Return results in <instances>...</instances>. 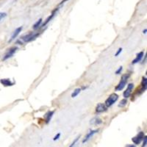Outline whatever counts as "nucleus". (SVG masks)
<instances>
[{
	"mask_svg": "<svg viewBox=\"0 0 147 147\" xmlns=\"http://www.w3.org/2000/svg\"><path fill=\"white\" fill-rule=\"evenodd\" d=\"M0 82H1V84H2L4 86H5V87L12 86V85H13L14 84V82H12L10 79H2V80H0Z\"/></svg>",
	"mask_w": 147,
	"mask_h": 147,
	"instance_id": "obj_9",
	"label": "nucleus"
},
{
	"mask_svg": "<svg viewBox=\"0 0 147 147\" xmlns=\"http://www.w3.org/2000/svg\"><path fill=\"white\" fill-rule=\"evenodd\" d=\"M118 99H119V96H118L116 94H115V93H114V94H110V95L109 96L108 98L106 99L105 106L107 107H110V106H112L113 105V104L118 100Z\"/></svg>",
	"mask_w": 147,
	"mask_h": 147,
	"instance_id": "obj_2",
	"label": "nucleus"
},
{
	"mask_svg": "<svg viewBox=\"0 0 147 147\" xmlns=\"http://www.w3.org/2000/svg\"><path fill=\"white\" fill-rule=\"evenodd\" d=\"M144 138V133L143 132H140L136 137H134L132 138V141L135 144L138 145V144H140V142L142 141V140Z\"/></svg>",
	"mask_w": 147,
	"mask_h": 147,
	"instance_id": "obj_3",
	"label": "nucleus"
},
{
	"mask_svg": "<svg viewBox=\"0 0 147 147\" xmlns=\"http://www.w3.org/2000/svg\"><path fill=\"white\" fill-rule=\"evenodd\" d=\"M38 35V33L37 34H33V33H30L28 35H25L22 38V40L24 42H30L31 40H32L33 39H35L37 36Z\"/></svg>",
	"mask_w": 147,
	"mask_h": 147,
	"instance_id": "obj_6",
	"label": "nucleus"
},
{
	"mask_svg": "<svg viewBox=\"0 0 147 147\" xmlns=\"http://www.w3.org/2000/svg\"><path fill=\"white\" fill-rule=\"evenodd\" d=\"M146 141H147L146 136H144V143H143L142 147H145L146 146Z\"/></svg>",
	"mask_w": 147,
	"mask_h": 147,
	"instance_id": "obj_21",
	"label": "nucleus"
},
{
	"mask_svg": "<svg viewBox=\"0 0 147 147\" xmlns=\"http://www.w3.org/2000/svg\"><path fill=\"white\" fill-rule=\"evenodd\" d=\"M6 16H7V14L5 13H2V12H0V22H2V19H4V18L6 17Z\"/></svg>",
	"mask_w": 147,
	"mask_h": 147,
	"instance_id": "obj_18",
	"label": "nucleus"
},
{
	"mask_svg": "<svg viewBox=\"0 0 147 147\" xmlns=\"http://www.w3.org/2000/svg\"><path fill=\"white\" fill-rule=\"evenodd\" d=\"M81 92V88H76L75 90H74L73 93L71 94V97L72 98H75L77 96H78L80 94V93Z\"/></svg>",
	"mask_w": 147,
	"mask_h": 147,
	"instance_id": "obj_14",
	"label": "nucleus"
},
{
	"mask_svg": "<svg viewBox=\"0 0 147 147\" xmlns=\"http://www.w3.org/2000/svg\"><path fill=\"white\" fill-rule=\"evenodd\" d=\"M127 99H125V98H124V99H122V100L120 102V103L119 104V107H124V106L127 105Z\"/></svg>",
	"mask_w": 147,
	"mask_h": 147,
	"instance_id": "obj_16",
	"label": "nucleus"
},
{
	"mask_svg": "<svg viewBox=\"0 0 147 147\" xmlns=\"http://www.w3.org/2000/svg\"><path fill=\"white\" fill-rule=\"evenodd\" d=\"M60 133H57V135L54 137L53 140H57L59 138H60Z\"/></svg>",
	"mask_w": 147,
	"mask_h": 147,
	"instance_id": "obj_20",
	"label": "nucleus"
},
{
	"mask_svg": "<svg viewBox=\"0 0 147 147\" xmlns=\"http://www.w3.org/2000/svg\"><path fill=\"white\" fill-rule=\"evenodd\" d=\"M42 23V18H40L38 21H37L36 23L35 24L33 25V29L34 30H37V29H38L39 27H40V24Z\"/></svg>",
	"mask_w": 147,
	"mask_h": 147,
	"instance_id": "obj_15",
	"label": "nucleus"
},
{
	"mask_svg": "<svg viewBox=\"0 0 147 147\" xmlns=\"http://www.w3.org/2000/svg\"><path fill=\"white\" fill-rule=\"evenodd\" d=\"M143 57H144V52H139V53L137 55V56H136V58H135V60H133V61L132 62V63L136 64V63H137L140 62V60H141V59L143 58Z\"/></svg>",
	"mask_w": 147,
	"mask_h": 147,
	"instance_id": "obj_11",
	"label": "nucleus"
},
{
	"mask_svg": "<svg viewBox=\"0 0 147 147\" xmlns=\"http://www.w3.org/2000/svg\"><path fill=\"white\" fill-rule=\"evenodd\" d=\"M146 85H147L146 77H144V78H143V80H142V86H143V88H144V90L146 89Z\"/></svg>",
	"mask_w": 147,
	"mask_h": 147,
	"instance_id": "obj_17",
	"label": "nucleus"
},
{
	"mask_svg": "<svg viewBox=\"0 0 147 147\" xmlns=\"http://www.w3.org/2000/svg\"><path fill=\"white\" fill-rule=\"evenodd\" d=\"M53 114H54V111H49V112H48L47 114H46L45 119H46V123H47V124H48L49 122L50 121Z\"/></svg>",
	"mask_w": 147,
	"mask_h": 147,
	"instance_id": "obj_13",
	"label": "nucleus"
},
{
	"mask_svg": "<svg viewBox=\"0 0 147 147\" xmlns=\"http://www.w3.org/2000/svg\"><path fill=\"white\" fill-rule=\"evenodd\" d=\"M121 52H122V49L121 48L119 49V50H118V52H116V53H115V57H117V56H119V54H120Z\"/></svg>",
	"mask_w": 147,
	"mask_h": 147,
	"instance_id": "obj_22",
	"label": "nucleus"
},
{
	"mask_svg": "<svg viewBox=\"0 0 147 147\" xmlns=\"http://www.w3.org/2000/svg\"><path fill=\"white\" fill-rule=\"evenodd\" d=\"M90 123L91 124H94V125H99V124H102V121L99 117H95L92 119V120H90Z\"/></svg>",
	"mask_w": 147,
	"mask_h": 147,
	"instance_id": "obj_12",
	"label": "nucleus"
},
{
	"mask_svg": "<svg viewBox=\"0 0 147 147\" xmlns=\"http://www.w3.org/2000/svg\"><path fill=\"white\" fill-rule=\"evenodd\" d=\"M129 77V74H124L121 77V80L119 82V83L118 84V85L115 87V90H123L124 87H125L126 84H127V80H128Z\"/></svg>",
	"mask_w": 147,
	"mask_h": 147,
	"instance_id": "obj_1",
	"label": "nucleus"
},
{
	"mask_svg": "<svg viewBox=\"0 0 147 147\" xmlns=\"http://www.w3.org/2000/svg\"><path fill=\"white\" fill-rule=\"evenodd\" d=\"M22 27H18V28L16 29V30H15L13 32V35H12L11 36V38H10V42L12 41V40H13L14 39L16 38L17 36H18V35H19V33H20L21 32H22Z\"/></svg>",
	"mask_w": 147,
	"mask_h": 147,
	"instance_id": "obj_10",
	"label": "nucleus"
},
{
	"mask_svg": "<svg viewBox=\"0 0 147 147\" xmlns=\"http://www.w3.org/2000/svg\"><path fill=\"white\" fill-rule=\"evenodd\" d=\"M126 147H136V146L132 145V144H129V145H127Z\"/></svg>",
	"mask_w": 147,
	"mask_h": 147,
	"instance_id": "obj_24",
	"label": "nucleus"
},
{
	"mask_svg": "<svg viewBox=\"0 0 147 147\" xmlns=\"http://www.w3.org/2000/svg\"><path fill=\"white\" fill-rule=\"evenodd\" d=\"M17 49H18V48H17V47H12V48H10V49L7 51V53L5 55L3 59H2V60H7L8 58H10V57H11L12 56H13V55L16 53V52L17 51Z\"/></svg>",
	"mask_w": 147,
	"mask_h": 147,
	"instance_id": "obj_4",
	"label": "nucleus"
},
{
	"mask_svg": "<svg viewBox=\"0 0 147 147\" xmlns=\"http://www.w3.org/2000/svg\"><path fill=\"white\" fill-rule=\"evenodd\" d=\"M106 110H107V107L105 106V105H104L102 103H99L97 105L96 107V112L98 113H103Z\"/></svg>",
	"mask_w": 147,
	"mask_h": 147,
	"instance_id": "obj_8",
	"label": "nucleus"
},
{
	"mask_svg": "<svg viewBox=\"0 0 147 147\" xmlns=\"http://www.w3.org/2000/svg\"><path fill=\"white\" fill-rule=\"evenodd\" d=\"M121 71H122V67L121 66V67H119V69H118V70L115 71V74H119L121 72Z\"/></svg>",
	"mask_w": 147,
	"mask_h": 147,
	"instance_id": "obj_23",
	"label": "nucleus"
},
{
	"mask_svg": "<svg viewBox=\"0 0 147 147\" xmlns=\"http://www.w3.org/2000/svg\"><path fill=\"white\" fill-rule=\"evenodd\" d=\"M99 132V129H96V130L90 131V132H89L88 133L87 135H86V136H85V139H84V140H82V143H83V144H85V142H87L88 140H90V139L91 138L93 137V136H94V134H96V132Z\"/></svg>",
	"mask_w": 147,
	"mask_h": 147,
	"instance_id": "obj_7",
	"label": "nucleus"
},
{
	"mask_svg": "<svg viewBox=\"0 0 147 147\" xmlns=\"http://www.w3.org/2000/svg\"><path fill=\"white\" fill-rule=\"evenodd\" d=\"M133 88H134L133 83H129L128 85H127V89H126L125 91L124 92V94H123V96H124V97L125 98V99H127V98H129V97L130 96Z\"/></svg>",
	"mask_w": 147,
	"mask_h": 147,
	"instance_id": "obj_5",
	"label": "nucleus"
},
{
	"mask_svg": "<svg viewBox=\"0 0 147 147\" xmlns=\"http://www.w3.org/2000/svg\"><path fill=\"white\" fill-rule=\"evenodd\" d=\"M144 34L146 33V29L145 30H144Z\"/></svg>",
	"mask_w": 147,
	"mask_h": 147,
	"instance_id": "obj_25",
	"label": "nucleus"
},
{
	"mask_svg": "<svg viewBox=\"0 0 147 147\" xmlns=\"http://www.w3.org/2000/svg\"><path fill=\"white\" fill-rule=\"evenodd\" d=\"M79 138H80V137L77 138H76V139H75V140H74V142H73V143H72V144H71V145H70V146H69V147H73V146H74L75 145V144H77V141H78Z\"/></svg>",
	"mask_w": 147,
	"mask_h": 147,
	"instance_id": "obj_19",
	"label": "nucleus"
}]
</instances>
